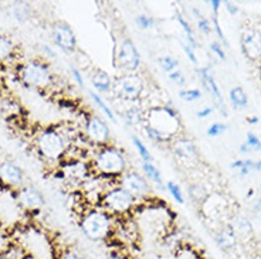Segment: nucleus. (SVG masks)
Returning <instances> with one entry per match:
<instances>
[{
  "instance_id": "42",
  "label": "nucleus",
  "mask_w": 261,
  "mask_h": 259,
  "mask_svg": "<svg viewBox=\"0 0 261 259\" xmlns=\"http://www.w3.org/2000/svg\"><path fill=\"white\" fill-rule=\"evenodd\" d=\"M209 48L210 52H212L213 55H216L220 61H226V60H227V55H226V51H224V47H223L219 41H212Z\"/></svg>"
},
{
  "instance_id": "51",
  "label": "nucleus",
  "mask_w": 261,
  "mask_h": 259,
  "mask_svg": "<svg viewBox=\"0 0 261 259\" xmlns=\"http://www.w3.org/2000/svg\"><path fill=\"white\" fill-rule=\"evenodd\" d=\"M248 123H251V125H255V123L260 122V119H258V117H250L247 119Z\"/></svg>"
},
{
  "instance_id": "47",
  "label": "nucleus",
  "mask_w": 261,
  "mask_h": 259,
  "mask_svg": "<svg viewBox=\"0 0 261 259\" xmlns=\"http://www.w3.org/2000/svg\"><path fill=\"white\" fill-rule=\"evenodd\" d=\"M212 113H213V108H212V106H203L202 109L197 110L196 117L199 118V119H206V118H209Z\"/></svg>"
},
{
  "instance_id": "19",
  "label": "nucleus",
  "mask_w": 261,
  "mask_h": 259,
  "mask_svg": "<svg viewBox=\"0 0 261 259\" xmlns=\"http://www.w3.org/2000/svg\"><path fill=\"white\" fill-rule=\"evenodd\" d=\"M90 82L91 87L94 88V91L99 94V95H108L112 94V84L114 79L111 75L101 68H94L90 74Z\"/></svg>"
},
{
  "instance_id": "48",
  "label": "nucleus",
  "mask_w": 261,
  "mask_h": 259,
  "mask_svg": "<svg viewBox=\"0 0 261 259\" xmlns=\"http://www.w3.org/2000/svg\"><path fill=\"white\" fill-rule=\"evenodd\" d=\"M223 6L226 7V10L228 12V14H231V16H236V14L239 13V6L233 3V2H223Z\"/></svg>"
},
{
  "instance_id": "21",
  "label": "nucleus",
  "mask_w": 261,
  "mask_h": 259,
  "mask_svg": "<svg viewBox=\"0 0 261 259\" xmlns=\"http://www.w3.org/2000/svg\"><path fill=\"white\" fill-rule=\"evenodd\" d=\"M145 112L146 110L142 109L141 106L132 105V106H128L121 115H122V121L128 128H142L145 122Z\"/></svg>"
},
{
  "instance_id": "7",
  "label": "nucleus",
  "mask_w": 261,
  "mask_h": 259,
  "mask_svg": "<svg viewBox=\"0 0 261 259\" xmlns=\"http://www.w3.org/2000/svg\"><path fill=\"white\" fill-rule=\"evenodd\" d=\"M145 81L139 72L119 74L112 84V94L122 102L137 104L144 97Z\"/></svg>"
},
{
  "instance_id": "41",
  "label": "nucleus",
  "mask_w": 261,
  "mask_h": 259,
  "mask_svg": "<svg viewBox=\"0 0 261 259\" xmlns=\"http://www.w3.org/2000/svg\"><path fill=\"white\" fill-rule=\"evenodd\" d=\"M197 32L202 33L203 36H209L210 33L213 32V24H212V20H209L207 17H200V19L197 20Z\"/></svg>"
},
{
  "instance_id": "44",
  "label": "nucleus",
  "mask_w": 261,
  "mask_h": 259,
  "mask_svg": "<svg viewBox=\"0 0 261 259\" xmlns=\"http://www.w3.org/2000/svg\"><path fill=\"white\" fill-rule=\"evenodd\" d=\"M70 72H71V77L74 79V82L79 85L80 88H85V78L83 71L80 68H77L75 65H71L70 67Z\"/></svg>"
},
{
  "instance_id": "40",
  "label": "nucleus",
  "mask_w": 261,
  "mask_h": 259,
  "mask_svg": "<svg viewBox=\"0 0 261 259\" xmlns=\"http://www.w3.org/2000/svg\"><path fill=\"white\" fill-rule=\"evenodd\" d=\"M227 130V125L223 122H215L210 125L207 130H206V133H207V136L209 137H219L222 136L223 133Z\"/></svg>"
},
{
  "instance_id": "45",
  "label": "nucleus",
  "mask_w": 261,
  "mask_h": 259,
  "mask_svg": "<svg viewBox=\"0 0 261 259\" xmlns=\"http://www.w3.org/2000/svg\"><path fill=\"white\" fill-rule=\"evenodd\" d=\"M57 259H85L79 251H75V249H72V248H67L64 249L63 252L59 253V256Z\"/></svg>"
},
{
  "instance_id": "33",
  "label": "nucleus",
  "mask_w": 261,
  "mask_h": 259,
  "mask_svg": "<svg viewBox=\"0 0 261 259\" xmlns=\"http://www.w3.org/2000/svg\"><path fill=\"white\" fill-rule=\"evenodd\" d=\"M165 190L169 193L170 197L176 201L177 204L183 206V204L186 203V198H185V195H183L182 188H180V186H179L176 182H173V180H168V182H165Z\"/></svg>"
},
{
  "instance_id": "28",
  "label": "nucleus",
  "mask_w": 261,
  "mask_h": 259,
  "mask_svg": "<svg viewBox=\"0 0 261 259\" xmlns=\"http://www.w3.org/2000/svg\"><path fill=\"white\" fill-rule=\"evenodd\" d=\"M16 43L7 34H0V61L12 60L16 54Z\"/></svg>"
},
{
  "instance_id": "18",
  "label": "nucleus",
  "mask_w": 261,
  "mask_h": 259,
  "mask_svg": "<svg viewBox=\"0 0 261 259\" xmlns=\"http://www.w3.org/2000/svg\"><path fill=\"white\" fill-rule=\"evenodd\" d=\"M202 206V213L213 220L216 217L222 215V213L227 208V200L223 194H219V193H212V194H207V197L203 200V203L200 204Z\"/></svg>"
},
{
  "instance_id": "8",
  "label": "nucleus",
  "mask_w": 261,
  "mask_h": 259,
  "mask_svg": "<svg viewBox=\"0 0 261 259\" xmlns=\"http://www.w3.org/2000/svg\"><path fill=\"white\" fill-rule=\"evenodd\" d=\"M114 60L121 74H135L142 67L141 52L138 50L137 44L134 43V40L128 36H124L118 40Z\"/></svg>"
},
{
  "instance_id": "3",
  "label": "nucleus",
  "mask_w": 261,
  "mask_h": 259,
  "mask_svg": "<svg viewBox=\"0 0 261 259\" xmlns=\"http://www.w3.org/2000/svg\"><path fill=\"white\" fill-rule=\"evenodd\" d=\"M80 231L87 240L92 242H104L111 240L117 231V218L98 206L84 210L79 220Z\"/></svg>"
},
{
  "instance_id": "16",
  "label": "nucleus",
  "mask_w": 261,
  "mask_h": 259,
  "mask_svg": "<svg viewBox=\"0 0 261 259\" xmlns=\"http://www.w3.org/2000/svg\"><path fill=\"white\" fill-rule=\"evenodd\" d=\"M240 46L243 54L250 61L261 60V33L254 27H247L242 32Z\"/></svg>"
},
{
  "instance_id": "26",
  "label": "nucleus",
  "mask_w": 261,
  "mask_h": 259,
  "mask_svg": "<svg viewBox=\"0 0 261 259\" xmlns=\"http://www.w3.org/2000/svg\"><path fill=\"white\" fill-rule=\"evenodd\" d=\"M230 168L237 170L239 175L244 177L251 171H261V160H253V159H243V160H236L231 162Z\"/></svg>"
},
{
  "instance_id": "34",
  "label": "nucleus",
  "mask_w": 261,
  "mask_h": 259,
  "mask_svg": "<svg viewBox=\"0 0 261 259\" xmlns=\"http://www.w3.org/2000/svg\"><path fill=\"white\" fill-rule=\"evenodd\" d=\"M177 97L185 102H196V101L202 99L203 92L199 88H182L177 92Z\"/></svg>"
},
{
  "instance_id": "2",
  "label": "nucleus",
  "mask_w": 261,
  "mask_h": 259,
  "mask_svg": "<svg viewBox=\"0 0 261 259\" xmlns=\"http://www.w3.org/2000/svg\"><path fill=\"white\" fill-rule=\"evenodd\" d=\"M75 136L68 135L65 129L46 128L41 129L36 136L34 145L39 156L48 163H61L67 159Z\"/></svg>"
},
{
  "instance_id": "31",
  "label": "nucleus",
  "mask_w": 261,
  "mask_h": 259,
  "mask_svg": "<svg viewBox=\"0 0 261 259\" xmlns=\"http://www.w3.org/2000/svg\"><path fill=\"white\" fill-rule=\"evenodd\" d=\"M240 153H253V152H260L261 140L260 137L255 135L254 132H247L246 140L240 145Z\"/></svg>"
},
{
  "instance_id": "50",
  "label": "nucleus",
  "mask_w": 261,
  "mask_h": 259,
  "mask_svg": "<svg viewBox=\"0 0 261 259\" xmlns=\"http://www.w3.org/2000/svg\"><path fill=\"white\" fill-rule=\"evenodd\" d=\"M107 259H129V256L125 255V253L119 252V251H114V252H110Z\"/></svg>"
},
{
  "instance_id": "13",
  "label": "nucleus",
  "mask_w": 261,
  "mask_h": 259,
  "mask_svg": "<svg viewBox=\"0 0 261 259\" xmlns=\"http://www.w3.org/2000/svg\"><path fill=\"white\" fill-rule=\"evenodd\" d=\"M0 184L5 188L17 191L26 184V176L23 168L13 160H2L0 162Z\"/></svg>"
},
{
  "instance_id": "1",
  "label": "nucleus",
  "mask_w": 261,
  "mask_h": 259,
  "mask_svg": "<svg viewBox=\"0 0 261 259\" xmlns=\"http://www.w3.org/2000/svg\"><path fill=\"white\" fill-rule=\"evenodd\" d=\"M90 164L92 175L110 182H117L121 176L129 170L126 153L112 142L101 148H95L90 159Z\"/></svg>"
},
{
  "instance_id": "11",
  "label": "nucleus",
  "mask_w": 261,
  "mask_h": 259,
  "mask_svg": "<svg viewBox=\"0 0 261 259\" xmlns=\"http://www.w3.org/2000/svg\"><path fill=\"white\" fill-rule=\"evenodd\" d=\"M23 245L26 246V253L29 256H36L39 259H44L47 255L48 259H53V246L47 235L41 229L27 228L23 233Z\"/></svg>"
},
{
  "instance_id": "5",
  "label": "nucleus",
  "mask_w": 261,
  "mask_h": 259,
  "mask_svg": "<svg viewBox=\"0 0 261 259\" xmlns=\"http://www.w3.org/2000/svg\"><path fill=\"white\" fill-rule=\"evenodd\" d=\"M139 204L141 203L134 195H130L126 190L119 187L115 182L105 190L97 206L118 220V218H128L134 215Z\"/></svg>"
},
{
  "instance_id": "17",
  "label": "nucleus",
  "mask_w": 261,
  "mask_h": 259,
  "mask_svg": "<svg viewBox=\"0 0 261 259\" xmlns=\"http://www.w3.org/2000/svg\"><path fill=\"white\" fill-rule=\"evenodd\" d=\"M169 146L173 156L180 162H193L199 157V150L196 143L188 136L179 135L170 142Z\"/></svg>"
},
{
  "instance_id": "27",
  "label": "nucleus",
  "mask_w": 261,
  "mask_h": 259,
  "mask_svg": "<svg viewBox=\"0 0 261 259\" xmlns=\"http://www.w3.org/2000/svg\"><path fill=\"white\" fill-rule=\"evenodd\" d=\"M228 99L233 105V108L236 109H244L247 108L248 105V95L247 92L244 91V88L242 87H233L230 92H228Z\"/></svg>"
},
{
  "instance_id": "6",
  "label": "nucleus",
  "mask_w": 261,
  "mask_h": 259,
  "mask_svg": "<svg viewBox=\"0 0 261 259\" xmlns=\"http://www.w3.org/2000/svg\"><path fill=\"white\" fill-rule=\"evenodd\" d=\"M19 79L29 88L47 90L54 84V74L48 63L43 60H27L17 70Z\"/></svg>"
},
{
  "instance_id": "38",
  "label": "nucleus",
  "mask_w": 261,
  "mask_h": 259,
  "mask_svg": "<svg viewBox=\"0 0 261 259\" xmlns=\"http://www.w3.org/2000/svg\"><path fill=\"white\" fill-rule=\"evenodd\" d=\"M210 20H212V24H213V32H215L216 34H217V37H219V43H220L223 47L230 46L227 39H226V36H224V33H223L222 26H220V23H219V14L213 13V16H212V19Z\"/></svg>"
},
{
  "instance_id": "12",
  "label": "nucleus",
  "mask_w": 261,
  "mask_h": 259,
  "mask_svg": "<svg viewBox=\"0 0 261 259\" xmlns=\"http://www.w3.org/2000/svg\"><path fill=\"white\" fill-rule=\"evenodd\" d=\"M50 37L54 46L65 54H75L79 50L77 36L72 27L65 21H56L50 28Z\"/></svg>"
},
{
  "instance_id": "15",
  "label": "nucleus",
  "mask_w": 261,
  "mask_h": 259,
  "mask_svg": "<svg viewBox=\"0 0 261 259\" xmlns=\"http://www.w3.org/2000/svg\"><path fill=\"white\" fill-rule=\"evenodd\" d=\"M16 197L19 201L20 207L26 211H36L41 210L46 206V197L39 188L32 184H24L16 191Z\"/></svg>"
},
{
  "instance_id": "37",
  "label": "nucleus",
  "mask_w": 261,
  "mask_h": 259,
  "mask_svg": "<svg viewBox=\"0 0 261 259\" xmlns=\"http://www.w3.org/2000/svg\"><path fill=\"white\" fill-rule=\"evenodd\" d=\"M189 195H190V198L193 201H196V203H200L202 204L203 200L207 197V190L204 188V186L203 184H192L189 187Z\"/></svg>"
},
{
  "instance_id": "22",
  "label": "nucleus",
  "mask_w": 261,
  "mask_h": 259,
  "mask_svg": "<svg viewBox=\"0 0 261 259\" xmlns=\"http://www.w3.org/2000/svg\"><path fill=\"white\" fill-rule=\"evenodd\" d=\"M230 227L239 238H250L253 235V225L247 217L243 214H236L231 217Z\"/></svg>"
},
{
  "instance_id": "46",
  "label": "nucleus",
  "mask_w": 261,
  "mask_h": 259,
  "mask_svg": "<svg viewBox=\"0 0 261 259\" xmlns=\"http://www.w3.org/2000/svg\"><path fill=\"white\" fill-rule=\"evenodd\" d=\"M41 48H43V52H44L47 57H48V60L59 59V54H57V51H56V50H54V47H51L50 44H43Z\"/></svg>"
},
{
  "instance_id": "14",
  "label": "nucleus",
  "mask_w": 261,
  "mask_h": 259,
  "mask_svg": "<svg viewBox=\"0 0 261 259\" xmlns=\"http://www.w3.org/2000/svg\"><path fill=\"white\" fill-rule=\"evenodd\" d=\"M196 71H197V75H199L200 81H202L203 87L207 90V92L210 94V97L213 99L215 106H217V109L220 110V113H222L223 117H227V106L224 104L222 91H220L219 84H217V81H216L215 74L212 71V67H209V65H203V67H199Z\"/></svg>"
},
{
  "instance_id": "39",
  "label": "nucleus",
  "mask_w": 261,
  "mask_h": 259,
  "mask_svg": "<svg viewBox=\"0 0 261 259\" xmlns=\"http://www.w3.org/2000/svg\"><path fill=\"white\" fill-rule=\"evenodd\" d=\"M168 78H169V81L172 84L177 85V87H186L188 84V78L185 75V72L182 70H175V71H172L170 74H168Z\"/></svg>"
},
{
  "instance_id": "43",
  "label": "nucleus",
  "mask_w": 261,
  "mask_h": 259,
  "mask_svg": "<svg viewBox=\"0 0 261 259\" xmlns=\"http://www.w3.org/2000/svg\"><path fill=\"white\" fill-rule=\"evenodd\" d=\"M180 43V47H182L183 52H185V55L188 57V60H189L190 63L193 65H197L199 64V60H197V54H196V50H193L192 47L188 44V43H185L183 40H180L179 41Z\"/></svg>"
},
{
  "instance_id": "25",
  "label": "nucleus",
  "mask_w": 261,
  "mask_h": 259,
  "mask_svg": "<svg viewBox=\"0 0 261 259\" xmlns=\"http://www.w3.org/2000/svg\"><path fill=\"white\" fill-rule=\"evenodd\" d=\"M175 20H176V23L180 26L183 32V36H185V43H188L193 50H197V47H199V41L196 40L195 36V30L192 28L190 26V23L188 20L185 19V16L182 13H176L175 14Z\"/></svg>"
},
{
  "instance_id": "10",
  "label": "nucleus",
  "mask_w": 261,
  "mask_h": 259,
  "mask_svg": "<svg viewBox=\"0 0 261 259\" xmlns=\"http://www.w3.org/2000/svg\"><path fill=\"white\" fill-rule=\"evenodd\" d=\"M117 184L119 187L126 190L130 195H134L139 203L152 200V194H153L152 186H150L149 180L144 175H141L139 171L129 168L126 173H124L118 179Z\"/></svg>"
},
{
  "instance_id": "24",
  "label": "nucleus",
  "mask_w": 261,
  "mask_h": 259,
  "mask_svg": "<svg viewBox=\"0 0 261 259\" xmlns=\"http://www.w3.org/2000/svg\"><path fill=\"white\" fill-rule=\"evenodd\" d=\"M141 167H142L144 176L152 184H155L159 188H165V180H163L162 171L159 170L155 162H142Z\"/></svg>"
},
{
  "instance_id": "52",
  "label": "nucleus",
  "mask_w": 261,
  "mask_h": 259,
  "mask_svg": "<svg viewBox=\"0 0 261 259\" xmlns=\"http://www.w3.org/2000/svg\"><path fill=\"white\" fill-rule=\"evenodd\" d=\"M254 210H255V211H261V197L258 198V200H257V203H255Z\"/></svg>"
},
{
  "instance_id": "9",
  "label": "nucleus",
  "mask_w": 261,
  "mask_h": 259,
  "mask_svg": "<svg viewBox=\"0 0 261 259\" xmlns=\"http://www.w3.org/2000/svg\"><path fill=\"white\" fill-rule=\"evenodd\" d=\"M111 128L99 115H87L83 123V139L95 148H101L111 143Z\"/></svg>"
},
{
  "instance_id": "20",
  "label": "nucleus",
  "mask_w": 261,
  "mask_h": 259,
  "mask_svg": "<svg viewBox=\"0 0 261 259\" xmlns=\"http://www.w3.org/2000/svg\"><path fill=\"white\" fill-rule=\"evenodd\" d=\"M216 241H217V245L226 252L234 251L237 245H239V237L236 235V233L231 229L230 225L219 229V233L216 234Z\"/></svg>"
},
{
  "instance_id": "36",
  "label": "nucleus",
  "mask_w": 261,
  "mask_h": 259,
  "mask_svg": "<svg viewBox=\"0 0 261 259\" xmlns=\"http://www.w3.org/2000/svg\"><path fill=\"white\" fill-rule=\"evenodd\" d=\"M141 129H142V132L145 133V136L148 137L152 143H155V145H169V142H168L159 132H156L155 129H152L148 125H145L144 123Z\"/></svg>"
},
{
  "instance_id": "4",
  "label": "nucleus",
  "mask_w": 261,
  "mask_h": 259,
  "mask_svg": "<svg viewBox=\"0 0 261 259\" xmlns=\"http://www.w3.org/2000/svg\"><path fill=\"white\" fill-rule=\"evenodd\" d=\"M145 125L159 132L168 142L180 135L182 121L177 109L172 104H162L152 106L145 112Z\"/></svg>"
},
{
  "instance_id": "32",
  "label": "nucleus",
  "mask_w": 261,
  "mask_h": 259,
  "mask_svg": "<svg viewBox=\"0 0 261 259\" xmlns=\"http://www.w3.org/2000/svg\"><path fill=\"white\" fill-rule=\"evenodd\" d=\"M158 65L168 75L172 71L179 70V60L176 57H173V55H170V54H166V55H162V57L158 59Z\"/></svg>"
},
{
  "instance_id": "35",
  "label": "nucleus",
  "mask_w": 261,
  "mask_h": 259,
  "mask_svg": "<svg viewBox=\"0 0 261 259\" xmlns=\"http://www.w3.org/2000/svg\"><path fill=\"white\" fill-rule=\"evenodd\" d=\"M135 24L141 30H152L156 26V20H155V17L149 16V14L141 13L135 16Z\"/></svg>"
},
{
  "instance_id": "23",
  "label": "nucleus",
  "mask_w": 261,
  "mask_h": 259,
  "mask_svg": "<svg viewBox=\"0 0 261 259\" xmlns=\"http://www.w3.org/2000/svg\"><path fill=\"white\" fill-rule=\"evenodd\" d=\"M88 95H90V98H91L92 104L97 106V109L104 115L110 122L112 123H117L118 119H117V113L114 112V109H112L111 106H110V104L105 101V98H102V95H99V94H97L95 91H88Z\"/></svg>"
},
{
  "instance_id": "30",
  "label": "nucleus",
  "mask_w": 261,
  "mask_h": 259,
  "mask_svg": "<svg viewBox=\"0 0 261 259\" xmlns=\"http://www.w3.org/2000/svg\"><path fill=\"white\" fill-rule=\"evenodd\" d=\"M130 140H132V145H134V148L137 150L141 162H155V157L150 153V150L148 149V146L145 145L141 137L137 136V135H130Z\"/></svg>"
},
{
  "instance_id": "53",
  "label": "nucleus",
  "mask_w": 261,
  "mask_h": 259,
  "mask_svg": "<svg viewBox=\"0 0 261 259\" xmlns=\"http://www.w3.org/2000/svg\"><path fill=\"white\" fill-rule=\"evenodd\" d=\"M3 112H5V105H3V99L0 98V115H2Z\"/></svg>"
},
{
  "instance_id": "29",
  "label": "nucleus",
  "mask_w": 261,
  "mask_h": 259,
  "mask_svg": "<svg viewBox=\"0 0 261 259\" xmlns=\"http://www.w3.org/2000/svg\"><path fill=\"white\" fill-rule=\"evenodd\" d=\"M10 13L13 16V19L19 23H24L27 20L30 19L32 16V10H30V6L24 3V2H16L10 7Z\"/></svg>"
},
{
  "instance_id": "49",
  "label": "nucleus",
  "mask_w": 261,
  "mask_h": 259,
  "mask_svg": "<svg viewBox=\"0 0 261 259\" xmlns=\"http://www.w3.org/2000/svg\"><path fill=\"white\" fill-rule=\"evenodd\" d=\"M209 5L210 7H212V10H213V13L219 14V10H220V7H222L223 2H220V0H210Z\"/></svg>"
}]
</instances>
